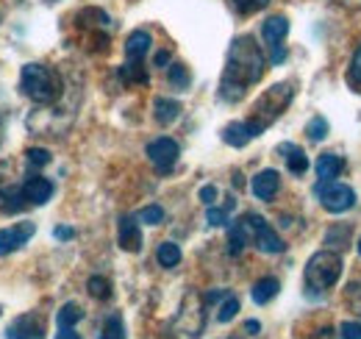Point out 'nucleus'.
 <instances>
[{
	"label": "nucleus",
	"mask_w": 361,
	"mask_h": 339,
	"mask_svg": "<svg viewBox=\"0 0 361 339\" xmlns=\"http://www.w3.org/2000/svg\"><path fill=\"white\" fill-rule=\"evenodd\" d=\"M345 159L339 156V153H322V156H317L314 162V170H317V178L319 181H334V178H339L342 172H345Z\"/></svg>",
	"instance_id": "obj_14"
},
{
	"label": "nucleus",
	"mask_w": 361,
	"mask_h": 339,
	"mask_svg": "<svg viewBox=\"0 0 361 339\" xmlns=\"http://www.w3.org/2000/svg\"><path fill=\"white\" fill-rule=\"evenodd\" d=\"M292 97H295L292 84L270 86V89L256 100V106H253V117L247 120V126H250V131H253V136H262V133H264V131L283 114V109L292 103Z\"/></svg>",
	"instance_id": "obj_3"
},
{
	"label": "nucleus",
	"mask_w": 361,
	"mask_h": 339,
	"mask_svg": "<svg viewBox=\"0 0 361 339\" xmlns=\"http://www.w3.org/2000/svg\"><path fill=\"white\" fill-rule=\"evenodd\" d=\"M53 237H56V239H61V242H67V239H73V237H75V231H73L70 225H59V228L53 231Z\"/></svg>",
	"instance_id": "obj_39"
},
{
	"label": "nucleus",
	"mask_w": 361,
	"mask_h": 339,
	"mask_svg": "<svg viewBox=\"0 0 361 339\" xmlns=\"http://www.w3.org/2000/svg\"><path fill=\"white\" fill-rule=\"evenodd\" d=\"M342 275V256L336 251H317L306 264V287L314 292L331 290Z\"/></svg>",
	"instance_id": "obj_4"
},
{
	"label": "nucleus",
	"mask_w": 361,
	"mask_h": 339,
	"mask_svg": "<svg viewBox=\"0 0 361 339\" xmlns=\"http://www.w3.org/2000/svg\"><path fill=\"white\" fill-rule=\"evenodd\" d=\"M278 153L283 156V162H286V167H289L292 175H303L309 170V159H306L303 148H298L292 142H283V145H278Z\"/></svg>",
	"instance_id": "obj_15"
},
{
	"label": "nucleus",
	"mask_w": 361,
	"mask_h": 339,
	"mask_svg": "<svg viewBox=\"0 0 361 339\" xmlns=\"http://www.w3.org/2000/svg\"><path fill=\"white\" fill-rule=\"evenodd\" d=\"M278 290H281V281L278 278H259L256 284H253V290H250V297H253V303H259V306H264V303H270L272 297L278 295Z\"/></svg>",
	"instance_id": "obj_18"
},
{
	"label": "nucleus",
	"mask_w": 361,
	"mask_h": 339,
	"mask_svg": "<svg viewBox=\"0 0 361 339\" xmlns=\"http://www.w3.org/2000/svg\"><path fill=\"white\" fill-rule=\"evenodd\" d=\"M120 78L128 84H147V73L142 70V61H128L120 67Z\"/></svg>",
	"instance_id": "obj_25"
},
{
	"label": "nucleus",
	"mask_w": 361,
	"mask_h": 339,
	"mask_svg": "<svg viewBox=\"0 0 361 339\" xmlns=\"http://www.w3.org/2000/svg\"><path fill=\"white\" fill-rule=\"evenodd\" d=\"M117 242L128 254H139L142 251V228H139L136 217H131V214L120 217V222H117Z\"/></svg>",
	"instance_id": "obj_11"
},
{
	"label": "nucleus",
	"mask_w": 361,
	"mask_h": 339,
	"mask_svg": "<svg viewBox=\"0 0 361 339\" xmlns=\"http://www.w3.org/2000/svg\"><path fill=\"white\" fill-rule=\"evenodd\" d=\"M100 339H126V326L120 320V314H111L100 331Z\"/></svg>",
	"instance_id": "obj_29"
},
{
	"label": "nucleus",
	"mask_w": 361,
	"mask_h": 339,
	"mask_svg": "<svg viewBox=\"0 0 361 339\" xmlns=\"http://www.w3.org/2000/svg\"><path fill=\"white\" fill-rule=\"evenodd\" d=\"M356 251H359V256H361V239H359V248H356Z\"/></svg>",
	"instance_id": "obj_43"
},
{
	"label": "nucleus",
	"mask_w": 361,
	"mask_h": 339,
	"mask_svg": "<svg viewBox=\"0 0 361 339\" xmlns=\"http://www.w3.org/2000/svg\"><path fill=\"white\" fill-rule=\"evenodd\" d=\"M200 201H203L206 206H214V201H217V186H214V184L200 186Z\"/></svg>",
	"instance_id": "obj_38"
},
{
	"label": "nucleus",
	"mask_w": 361,
	"mask_h": 339,
	"mask_svg": "<svg viewBox=\"0 0 361 339\" xmlns=\"http://www.w3.org/2000/svg\"><path fill=\"white\" fill-rule=\"evenodd\" d=\"M153 64H156V67H167V64H170V53H167V50H159L156 59H153Z\"/></svg>",
	"instance_id": "obj_40"
},
{
	"label": "nucleus",
	"mask_w": 361,
	"mask_h": 339,
	"mask_svg": "<svg viewBox=\"0 0 361 339\" xmlns=\"http://www.w3.org/2000/svg\"><path fill=\"white\" fill-rule=\"evenodd\" d=\"M81 317H84V309L78 303H64L56 314V323H59V328H75V323H81Z\"/></svg>",
	"instance_id": "obj_22"
},
{
	"label": "nucleus",
	"mask_w": 361,
	"mask_h": 339,
	"mask_svg": "<svg viewBox=\"0 0 361 339\" xmlns=\"http://www.w3.org/2000/svg\"><path fill=\"white\" fill-rule=\"evenodd\" d=\"M348 242H350V225H334V228L325 231V245L328 248L342 251V248H348Z\"/></svg>",
	"instance_id": "obj_23"
},
{
	"label": "nucleus",
	"mask_w": 361,
	"mask_h": 339,
	"mask_svg": "<svg viewBox=\"0 0 361 339\" xmlns=\"http://www.w3.org/2000/svg\"><path fill=\"white\" fill-rule=\"evenodd\" d=\"M153 112H156V120H159L161 126H170V123H176V120H178L180 103L178 100H170V97H156Z\"/></svg>",
	"instance_id": "obj_21"
},
{
	"label": "nucleus",
	"mask_w": 361,
	"mask_h": 339,
	"mask_svg": "<svg viewBox=\"0 0 361 339\" xmlns=\"http://www.w3.org/2000/svg\"><path fill=\"white\" fill-rule=\"evenodd\" d=\"M0 314H3V309H0Z\"/></svg>",
	"instance_id": "obj_44"
},
{
	"label": "nucleus",
	"mask_w": 361,
	"mask_h": 339,
	"mask_svg": "<svg viewBox=\"0 0 361 339\" xmlns=\"http://www.w3.org/2000/svg\"><path fill=\"white\" fill-rule=\"evenodd\" d=\"M20 89L34 103L50 106L61 97V76L45 64H25L20 73Z\"/></svg>",
	"instance_id": "obj_2"
},
{
	"label": "nucleus",
	"mask_w": 361,
	"mask_h": 339,
	"mask_svg": "<svg viewBox=\"0 0 361 339\" xmlns=\"http://www.w3.org/2000/svg\"><path fill=\"white\" fill-rule=\"evenodd\" d=\"M286 34H289V23H286V17L278 14V17L264 20V25H262V37H264V42H267V47H270L272 64H281V61L286 59V50H283Z\"/></svg>",
	"instance_id": "obj_8"
},
{
	"label": "nucleus",
	"mask_w": 361,
	"mask_h": 339,
	"mask_svg": "<svg viewBox=\"0 0 361 339\" xmlns=\"http://www.w3.org/2000/svg\"><path fill=\"white\" fill-rule=\"evenodd\" d=\"M348 303H350V309L361 314V284H353L350 290H348Z\"/></svg>",
	"instance_id": "obj_36"
},
{
	"label": "nucleus",
	"mask_w": 361,
	"mask_h": 339,
	"mask_svg": "<svg viewBox=\"0 0 361 339\" xmlns=\"http://www.w3.org/2000/svg\"><path fill=\"white\" fill-rule=\"evenodd\" d=\"M242 222H245V231L250 237V242L262 251V254H281L283 251V239L275 234L270 222L262 217V214H242Z\"/></svg>",
	"instance_id": "obj_6"
},
{
	"label": "nucleus",
	"mask_w": 361,
	"mask_h": 339,
	"mask_svg": "<svg viewBox=\"0 0 361 339\" xmlns=\"http://www.w3.org/2000/svg\"><path fill=\"white\" fill-rule=\"evenodd\" d=\"M178 156H180V148L176 139L170 136H159L147 145V159L150 165L159 170V172H170V170L178 165Z\"/></svg>",
	"instance_id": "obj_7"
},
{
	"label": "nucleus",
	"mask_w": 361,
	"mask_h": 339,
	"mask_svg": "<svg viewBox=\"0 0 361 339\" xmlns=\"http://www.w3.org/2000/svg\"><path fill=\"white\" fill-rule=\"evenodd\" d=\"M314 195L322 203V209L334 214H342L356 206V192L348 184H339V181H317Z\"/></svg>",
	"instance_id": "obj_5"
},
{
	"label": "nucleus",
	"mask_w": 361,
	"mask_h": 339,
	"mask_svg": "<svg viewBox=\"0 0 361 339\" xmlns=\"http://www.w3.org/2000/svg\"><path fill=\"white\" fill-rule=\"evenodd\" d=\"M233 206H236V201H228L223 209H220V206H209V212H206V222H209V225H228V222H231V220H228V214L233 212Z\"/></svg>",
	"instance_id": "obj_27"
},
{
	"label": "nucleus",
	"mask_w": 361,
	"mask_h": 339,
	"mask_svg": "<svg viewBox=\"0 0 361 339\" xmlns=\"http://www.w3.org/2000/svg\"><path fill=\"white\" fill-rule=\"evenodd\" d=\"M250 139H253V131L247 123H231V126L223 128V142L231 148H245Z\"/></svg>",
	"instance_id": "obj_19"
},
{
	"label": "nucleus",
	"mask_w": 361,
	"mask_h": 339,
	"mask_svg": "<svg viewBox=\"0 0 361 339\" xmlns=\"http://www.w3.org/2000/svg\"><path fill=\"white\" fill-rule=\"evenodd\" d=\"M278 186H281V175H278L275 170H262V172H256V175H253V184H250V189H253V195H256L259 201H272V198L278 195Z\"/></svg>",
	"instance_id": "obj_13"
},
{
	"label": "nucleus",
	"mask_w": 361,
	"mask_h": 339,
	"mask_svg": "<svg viewBox=\"0 0 361 339\" xmlns=\"http://www.w3.org/2000/svg\"><path fill=\"white\" fill-rule=\"evenodd\" d=\"M87 290H90V295L97 297V300H109V297H111V284H109V278H103V275H92L90 281H87Z\"/></svg>",
	"instance_id": "obj_28"
},
{
	"label": "nucleus",
	"mask_w": 361,
	"mask_h": 339,
	"mask_svg": "<svg viewBox=\"0 0 361 339\" xmlns=\"http://www.w3.org/2000/svg\"><path fill=\"white\" fill-rule=\"evenodd\" d=\"M342 339H361V323H342Z\"/></svg>",
	"instance_id": "obj_37"
},
{
	"label": "nucleus",
	"mask_w": 361,
	"mask_h": 339,
	"mask_svg": "<svg viewBox=\"0 0 361 339\" xmlns=\"http://www.w3.org/2000/svg\"><path fill=\"white\" fill-rule=\"evenodd\" d=\"M306 133H309V139H312V142L325 139V136H328V120H325V117H314V120L306 126Z\"/></svg>",
	"instance_id": "obj_30"
},
{
	"label": "nucleus",
	"mask_w": 361,
	"mask_h": 339,
	"mask_svg": "<svg viewBox=\"0 0 361 339\" xmlns=\"http://www.w3.org/2000/svg\"><path fill=\"white\" fill-rule=\"evenodd\" d=\"M56 339H81V337L75 334V328H59Z\"/></svg>",
	"instance_id": "obj_42"
},
{
	"label": "nucleus",
	"mask_w": 361,
	"mask_h": 339,
	"mask_svg": "<svg viewBox=\"0 0 361 339\" xmlns=\"http://www.w3.org/2000/svg\"><path fill=\"white\" fill-rule=\"evenodd\" d=\"M34 234H37L34 222H17V225H8V228H0V256L20 251Z\"/></svg>",
	"instance_id": "obj_9"
},
{
	"label": "nucleus",
	"mask_w": 361,
	"mask_h": 339,
	"mask_svg": "<svg viewBox=\"0 0 361 339\" xmlns=\"http://www.w3.org/2000/svg\"><path fill=\"white\" fill-rule=\"evenodd\" d=\"M264 76V53L253 37H236L231 42L226 61V73L220 81V97L228 103H236L245 97L247 86H253Z\"/></svg>",
	"instance_id": "obj_1"
},
{
	"label": "nucleus",
	"mask_w": 361,
	"mask_h": 339,
	"mask_svg": "<svg viewBox=\"0 0 361 339\" xmlns=\"http://www.w3.org/2000/svg\"><path fill=\"white\" fill-rule=\"evenodd\" d=\"M348 81H350L353 89L361 92V44H359V50L353 53V61H350V70H348Z\"/></svg>",
	"instance_id": "obj_32"
},
{
	"label": "nucleus",
	"mask_w": 361,
	"mask_h": 339,
	"mask_svg": "<svg viewBox=\"0 0 361 339\" xmlns=\"http://www.w3.org/2000/svg\"><path fill=\"white\" fill-rule=\"evenodd\" d=\"M156 261L161 264V267H178L180 261V248L176 245V242H161L159 245V251H156Z\"/></svg>",
	"instance_id": "obj_24"
},
{
	"label": "nucleus",
	"mask_w": 361,
	"mask_h": 339,
	"mask_svg": "<svg viewBox=\"0 0 361 339\" xmlns=\"http://www.w3.org/2000/svg\"><path fill=\"white\" fill-rule=\"evenodd\" d=\"M139 220H142L145 225H161V222H164V209H161V206H145V209L139 212Z\"/></svg>",
	"instance_id": "obj_31"
},
{
	"label": "nucleus",
	"mask_w": 361,
	"mask_h": 339,
	"mask_svg": "<svg viewBox=\"0 0 361 339\" xmlns=\"http://www.w3.org/2000/svg\"><path fill=\"white\" fill-rule=\"evenodd\" d=\"M150 44H153V37L147 31H142V28L131 31L128 40H126V56H128V61H142L147 56Z\"/></svg>",
	"instance_id": "obj_16"
},
{
	"label": "nucleus",
	"mask_w": 361,
	"mask_h": 339,
	"mask_svg": "<svg viewBox=\"0 0 361 339\" xmlns=\"http://www.w3.org/2000/svg\"><path fill=\"white\" fill-rule=\"evenodd\" d=\"M236 311H239V300H236L233 295H228L226 303L220 306V314H217V320H220V323H231V320L236 317Z\"/></svg>",
	"instance_id": "obj_33"
},
{
	"label": "nucleus",
	"mask_w": 361,
	"mask_h": 339,
	"mask_svg": "<svg viewBox=\"0 0 361 339\" xmlns=\"http://www.w3.org/2000/svg\"><path fill=\"white\" fill-rule=\"evenodd\" d=\"M23 189H25L28 203H34V206H45L47 201L53 198V181H47L42 175H28Z\"/></svg>",
	"instance_id": "obj_12"
},
{
	"label": "nucleus",
	"mask_w": 361,
	"mask_h": 339,
	"mask_svg": "<svg viewBox=\"0 0 361 339\" xmlns=\"http://www.w3.org/2000/svg\"><path fill=\"white\" fill-rule=\"evenodd\" d=\"M267 3H270V0H233L236 11H242V14H256V11L267 8Z\"/></svg>",
	"instance_id": "obj_35"
},
{
	"label": "nucleus",
	"mask_w": 361,
	"mask_h": 339,
	"mask_svg": "<svg viewBox=\"0 0 361 339\" xmlns=\"http://www.w3.org/2000/svg\"><path fill=\"white\" fill-rule=\"evenodd\" d=\"M259 331H262V326H259L256 320H247V323H245V334H250V337H256Z\"/></svg>",
	"instance_id": "obj_41"
},
{
	"label": "nucleus",
	"mask_w": 361,
	"mask_h": 339,
	"mask_svg": "<svg viewBox=\"0 0 361 339\" xmlns=\"http://www.w3.org/2000/svg\"><path fill=\"white\" fill-rule=\"evenodd\" d=\"M250 242V237H247V231H245V222H242V217L239 220H233L231 222V228H228V254L231 256H239L245 251V245Z\"/></svg>",
	"instance_id": "obj_20"
},
{
	"label": "nucleus",
	"mask_w": 361,
	"mask_h": 339,
	"mask_svg": "<svg viewBox=\"0 0 361 339\" xmlns=\"http://www.w3.org/2000/svg\"><path fill=\"white\" fill-rule=\"evenodd\" d=\"M25 159H28L31 167H45V165H50V150H45V148H31L25 153Z\"/></svg>",
	"instance_id": "obj_34"
},
{
	"label": "nucleus",
	"mask_w": 361,
	"mask_h": 339,
	"mask_svg": "<svg viewBox=\"0 0 361 339\" xmlns=\"http://www.w3.org/2000/svg\"><path fill=\"white\" fill-rule=\"evenodd\" d=\"M6 339H45V323L37 314H23L6 328Z\"/></svg>",
	"instance_id": "obj_10"
},
{
	"label": "nucleus",
	"mask_w": 361,
	"mask_h": 339,
	"mask_svg": "<svg viewBox=\"0 0 361 339\" xmlns=\"http://www.w3.org/2000/svg\"><path fill=\"white\" fill-rule=\"evenodd\" d=\"M28 206V198H25V189L23 186H8L3 195H0V212L3 214H17Z\"/></svg>",
	"instance_id": "obj_17"
},
{
	"label": "nucleus",
	"mask_w": 361,
	"mask_h": 339,
	"mask_svg": "<svg viewBox=\"0 0 361 339\" xmlns=\"http://www.w3.org/2000/svg\"><path fill=\"white\" fill-rule=\"evenodd\" d=\"M167 81H170V86H176L178 92H186L189 89V70H186V64H173L170 70H167Z\"/></svg>",
	"instance_id": "obj_26"
}]
</instances>
